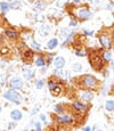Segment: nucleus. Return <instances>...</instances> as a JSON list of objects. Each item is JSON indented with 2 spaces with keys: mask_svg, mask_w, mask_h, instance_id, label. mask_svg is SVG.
<instances>
[{
  "mask_svg": "<svg viewBox=\"0 0 114 131\" xmlns=\"http://www.w3.org/2000/svg\"><path fill=\"white\" fill-rule=\"evenodd\" d=\"M10 84H12L13 88H15V89H21L23 87V81L22 79H20V78H13L12 81H10Z\"/></svg>",
  "mask_w": 114,
  "mask_h": 131,
  "instance_id": "39448f33",
  "label": "nucleus"
},
{
  "mask_svg": "<svg viewBox=\"0 0 114 131\" xmlns=\"http://www.w3.org/2000/svg\"><path fill=\"white\" fill-rule=\"evenodd\" d=\"M4 97H5L6 99H9L10 101H14L15 104H21L22 103V97H21V95L18 94L17 91H15L14 89H10V90H7L6 91V94L4 95Z\"/></svg>",
  "mask_w": 114,
  "mask_h": 131,
  "instance_id": "f03ea898",
  "label": "nucleus"
},
{
  "mask_svg": "<svg viewBox=\"0 0 114 131\" xmlns=\"http://www.w3.org/2000/svg\"><path fill=\"white\" fill-rule=\"evenodd\" d=\"M35 64H37V66L41 67V66H45V65H46V62L43 60V58H42V57H38L37 60H35Z\"/></svg>",
  "mask_w": 114,
  "mask_h": 131,
  "instance_id": "f3484780",
  "label": "nucleus"
},
{
  "mask_svg": "<svg viewBox=\"0 0 114 131\" xmlns=\"http://www.w3.org/2000/svg\"><path fill=\"white\" fill-rule=\"evenodd\" d=\"M113 124H114V122H113Z\"/></svg>",
  "mask_w": 114,
  "mask_h": 131,
  "instance_id": "58836bf2",
  "label": "nucleus"
},
{
  "mask_svg": "<svg viewBox=\"0 0 114 131\" xmlns=\"http://www.w3.org/2000/svg\"><path fill=\"white\" fill-rule=\"evenodd\" d=\"M41 120H42V121H46V116L45 115H41Z\"/></svg>",
  "mask_w": 114,
  "mask_h": 131,
  "instance_id": "72a5a7b5",
  "label": "nucleus"
},
{
  "mask_svg": "<svg viewBox=\"0 0 114 131\" xmlns=\"http://www.w3.org/2000/svg\"><path fill=\"white\" fill-rule=\"evenodd\" d=\"M43 83H45L43 80H39V81L37 82V88H38V89H41L42 87H43Z\"/></svg>",
  "mask_w": 114,
  "mask_h": 131,
  "instance_id": "5701e85b",
  "label": "nucleus"
},
{
  "mask_svg": "<svg viewBox=\"0 0 114 131\" xmlns=\"http://www.w3.org/2000/svg\"><path fill=\"white\" fill-rule=\"evenodd\" d=\"M97 86V80L91 75H84L81 79V87L86 89H91Z\"/></svg>",
  "mask_w": 114,
  "mask_h": 131,
  "instance_id": "f257e3e1",
  "label": "nucleus"
},
{
  "mask_svg": "<svg viewBox=\"0 0 114 131\" xmlns=\"http://www.w3.org/2000/svg\"><path fill=\"white\" fill-rule=\"evenodd\" d=\"M81 97L83 99H87V100H91V99L94 98V95L90 94V92H84V94L81 95Z\"/></svg>",
  "mask_w": 114,
  "mask_h": 131,
  "instance_id": "a211bd4d",
  "label": "nucleus"
},
{
  "mask_svg": "<svg viewBox=\"0 0 114 131\" xmlns=\"http://www.w3.org/2000/svg\"><path fill=\"white\" fill-rule=\"evenodd\" d=\"M72 70H73V71H75V72L82 71V65L79 64V63H74V64L72 65Z\"/></svg>",
  "mask_w": 114,
  "mask_h": 131,
  "instance_id": "6ab92c4d",
  "label": "nucleus"
},
{
  "mask_svg": "<svg viewBox=\"0 0 114 131\" xmlns=\"http://www.w3.org/2000/svg\"><path fill=\"white\" fill-rule=\"evenodd\" d=\"M81 0H73V3H75V4H79Z\"/></svg>",
  "mask_w": 114,
  "mask_h": 131,
  "instance_id": "c9c22d12",
  "label": "nucleus"
},
{
  "mask_svg": "<svg viewBox=\"0 0 114 131\" xmlns=\"http://www.w3.org/2000/svg\"><path fill=\"white\" fill-rule=\"evenodd\" d=\"M99 41L102 43V46L105 48V49H109L112 46V41L109 39V37L107 34H102L99 37Z\"/></svg>",
  "mask_w": 114,
  "mask_h": 131,
  "instance_id": "20e7f679",
  "label": "nucleus"
},
{
  "mask_svg": "<svg viewBox=\"0 0 114 131\" xmlns=\"http://www.w3.org/2000/svg\"><path fill=\"white\" fill-rule=\"evenodd\" d=\"M103 58H104L105 60H111L112 59V55L109 51H105L104 55H103Z\"/></svg>",
  "mask_w": 114,
  "mask_h": 131,
  "instance_id": "412c9836",
  "label": "nucleus"
},
{
  "mask_svg": "<svg viewBox=\"0 0 114 131\" xmlns=\"http://www.w3.org/2000/svg\"><path fill=\"white\" fill-rule=\"evenodd\" d=\"M57 45H58V40L56 39V38H52V39H50L49 41H48V48L49 49H55V48L57 47Z\"/></svg>",
  "mask_w": 114,
  "mask_h": 131,
  "instance_id": "9d476101",
  "label": "nucleus"
},
{
  "mask_svg": "<svg viewBox=\"0 0 114 131\" xmlns=\"http://www.w3.org/2000/svg\"><path fill=\"white\" fill-rule=\"evenodd\" d=\"M35 7H38L39 9H43V8H45V5H42V3H40V1H37V3H35Z\"/></svg>",
  "mask_w": 114,
  "mask_h": 131,
  "instance_id": "a878e982",
  "label": "nucleus"
},
{
  "mask_svg": "<svg viewBox=\"0 0 114 131\" xmlns=\"http://www.w3.org/2000/svg\"><path fill=\"white\" fill-rule=\"evenodd\" d=\"M0 112H1V107H0Z\"/></svg>",
  "mask_w": 114,
  "mask_h": 131,
  "instance_id": "4c0bfd02",
  "label": "nucleus"
},
{
  "mask_svg": "<svg viewBox=\"0 0 114 131\" xmlns=\"http://www.w3.org/2000/svg\"><path fill=\"white\" fill-rule=\"evenodd\" d=\"M58 121H60L61 123H71V122H73V119L71 116L64 115V116H60V117H58Z\"/></svg>",
  "mask_w": 114,
  "mask_h": 131,
  "instance_id": "9b49d317",
  "label": "nucleus"
},
{
  "mask_svg": "<svg viewBox=\"0 0 114 131\" xmlns=\"http://www.w3.org/2000/svg\"><path fill=\"white\" fill-rule=\"evenodd\" d=\"M9 6H10V8H12V9L17 10V9H20V8L22 7V3H21V1H18V0H16V1H13L12 4H9Z\"/></svg>",
  "mask_w": 114,
  "mask_h": 131,
  "instance_id": "4468645a",
  "label": "nucleus"
},
{
  "mask_svg": "<svg viewBox=\"0 0 114 131\" xmlns=\"http://www.w3.org/2000/svg\"><path fill=\"white\" fill-rule=\"evenodd\" d=\"M39 34L41 35V37H46V35H48V34H49V26L46 25V24H43L41 27H40Z\"/></svg>",
  "mask_w": 114,
  "mask_h": 131,
  "instance_id": "6e6552de",
  "label": "nucleus"
},
{
  "mask_svg": "<svg viewBox=\"0 0 114 131\" xmlns=\"http://www.w3.org/2000/svg\"><path fill=\"white\" fill-rule=\"evenodd\" d=\"M8 51H9V50H8V48H3V49H1V50H0V52H1V54H7V52Z\"/></svg>",
  "mask_w": 114,
  "mask_h": 131,
  "instance_id": "bb28decb",
  "label": "nucleus"
},
{
  "mask_svg": "<svg viewBox=\"0 0 114 131\" xmlns=\"http://www.w3.org/2000/svg\"><path fill=\"white\" fill-rule=\"evenodd\" d=\"M77 55L78 56H86V52L84 51H77Z\"/></svg>",
  "mask_w": 114,
  "mask_h": 131,
  "instance_id": "c85d7f7f",
  "label": "nucleus"
},
{
  "mask_svg": "<svg viewBox=\"0 0 114 131\" xmlns=\"http://www.w3.org/2000/svg\"><path fill=\"white\" fill-rule=\"evenodd\" d=\"M51 91H52V94H54V96H58L60 92H61V88L60 87H56L54 90H51Z\"/></svg>",
  "mask_w": 114,
  "mask_h": 131,
  "instance_id": "4be33fe9",
  "label": "nucleus"
},
{
  "mask_svg": "<svg viewBox=\"0 0 114 131\" xmlns=\"http://www.w3.org/2000/svg\"><path fill=\"white\" fill-rule=\"evenodd\" d=\"M77 24H78V22H77V20L75 18H71V22H70V26H77Z\"/></svg>",
  "mask_w": 114,
  "mask_h": 131,
  "instance_id": "b1692460",
  "label": "nucleus"
},
{
  "mask_svg": "<svg viewBox=\"0 0 114 131\" xmlns=\"http://www.w3.org/2000/svg\"><path fill=\"white\" fill-rule=\"evenodd\" d=\"M84 33H86L87 35H92V34H94V32L90 31V30H84Z\"/></svg>",
  "mask_w": 114,
  "mask_h": 131,
  "instance_id": "cd10ccee",
  "label": "nucleus"
},
{
  "mask_svg": "<svg viewBox=\"0 0 114 131\" xmlns=\"http://www.w3.org/2000/svg\"><path fill=\"white\" fill-rule=\"evenodd\" d=\"M6 35H7L9 39H16L18 37V33L14 30H7L6 31Z\"/></svg>",
  "mask_w": 114,
  "mask_h": 131,
  "instance_id": "ddd939ff",
  "label": "nucleus"
},
{
  "mask_svg": "<svg viewBox=\"0 0 114 131\" xmlns=\"http://www.w3.org/2000/svg\"><path fill=\"white\" fill-rule=\"evenodd\" d=\"M37 112H38V107H35V108L32 111V113H31V115H34V114L37 113Z\"/></svg>",
  "mask_w": 114,
  "mask_h": 131,
  "instance_id": "2f4dec72",
  "label": "nucleus"
},
{
  "mask_svg": "<svg viewBox=\"0 0 114 131\" xmlns=\"http://www.w3.org/2000/svg\"><path fill=\"white\" fill-rule=\"evenodd\" d=\"M96 129H97V126H95V130H96ZM96 131H102V130H100V129H98V130H96Z\"/></svg>",
  "mask_w": 114,
  "mask_h": 131,
  "instance_id": "e433bc0d",
  "label": "nucleus"
},
{
  "mask_svg": "<svg viewBox=\"0 0 114 131\" xmlns=\"http://www.w3.org/2000/svg\"><path fill=\"white\" fill-rule=\"evenodd\" d=\"M77 15L80 20H88L92 15V13L89 12L88 9H86V8H80V9L77 10Z\"/></svg>",
  "mask_w": 114,
  "mask_h": 131,
  "instance_id": "7ed1b4c3",
  "label": "nucleus"
},
{
  "mask_svg": "<svg viewBox=\"0 0 114 131\" xmlns=\"http://www.w3.org/2000/svg\"><path fill=\"white\" fill-rule=\"evenodd\" d=\"M105 108L107 111H114V100H108L106 101V104H105Z\"/></svg>",
  "mask_w": 114,
  "mask_h": 131,
  "instance_id": "dca6fc26",
  "label": "nucleus"
},
{
  "mask_svg": "<svg viewBox=\"0 0 114 131\" xmlns=\"http://www.w3.org/2000/svg\"><path fill=\"white\" fill-rule=\"evenodd\" d=\"M35 131H41V129H40V123H37V129H35Z\"/></svg>",
  "mask_w": 114,
  "mask_h": 131,
  "instance_id": "473e14b6",
  "label": "nucleus"
},
{
  "mask_svg": "<svg viewBox=\"0 0 114 131\" xmlns=\"http://www.w3.org/2000/svg\"><path fill=\"white\" fill-rule=\"evenodd\" d=\"M23 73H24V77L26 80H30L31 78L34 75V71H32V70H30L29 67H25L24 70H23Z\"/></svg>",
  "mask_w": 114,
  "mask_h": 131,
  "instance_id": "1a4fd4ad",
  "label": "nucleus"
},
{
  "mask_svg": "<svg viewBox=\"0 0 114 131\" xmlns=\"http://www.w3.org/2000/svg\"><path fill=\"white\" fill-rule=\"evenodd\" d=\"M54 64H55V67H56L57 70H62L63 67H64V65H65V59L61 56L56 57V58H55Z\"/></svg>",
  "mask_w": 114,
  "mask_h": 131,
  "instance_id": "423d86ee",
  "label": "nucleus"
},
{
  "mask_svg": "<svg viewBox=\"0 0 114 131\" xmlns=\"http://www.w3.org/2000/svg\"><path fill=\"white\" fill-rule=\"evenodd\" d=\"M24 57H25V58H32V57H33V52L31 51V50H29V49H25Z\"/></svg>",
  "mask_w": 114,
  "mask_h": 131,
  "instance_id": "aec40b11",
  "label": "nucleus"
},
{
  "mask_svg": "<svg viewBox=\"0 0 114 131\" xmlns=\"http://www.w3.org/2000/svg\"><path fill=\"white\" fill-rule=\"evenodd\" d=\"M9 8H10V6H9V4H7V3H0V9H1V13H7L8 10H9Z\"/></svg>",
  "mask_w": 114,
  "mask_h": 131,
  "instance_id": "2eb2a0df",
  "label": "nucleus"
},
{
  "mask_svg": "<svg viewBox=\"0 0 114 131\" xmlns=\"http://www.w3.org/2000/svg\"><path fill=\"white\" fill-rule=\"evenodd\" d=\"M83 131H90V128H89V126H87V128H84Z\"/></svg>",
  "mask_w": 114,
  "mask_h": 131,
  "instance_id": "f704fd0d",
  "label": "nucleus"
},
{
  "mask_svg": "<svg viewBox=\"0 0 114 131\" xmlns=\"http://www.w3.org/2000/svg\"><path fill=\"white\" fill-rule=\"evenodd\" d=\"M55 109H56L58 113H61V112H62V108H61V106H56V107H55Z\"/></svg>",
  "mask_w": 114,
  "mask_h": 131,
  "instance_id": "c756f323",
  "label": "nucleus"
},
{
  "mask_svg": "<svg viewBox=\"0 0 114 131\" xmlns=\"http://www.w3.org/2000/svg\"><path fill=\"white\" fill-rule=\"evenodd\" d=\"M33 47H34V48H37V49H40V45L35 43V42H33Z\"/></svg>",
  "mask_w": 114,
  "mask_h": 131,
  "instance_id": "7c9ffc66",
  "label": "nucleus"
},
{
  "mask_svg": "<svg viewBox=\"0 0 114 131\" xmlns=\"http://www.w3.org/2000/svg\"><path fill=\"white\" fill-rule=\"evenodd\" d=\"M73 107L79 112H84L87 109V106L84 104H82V103H80V101H74V103H73Z\"/></svg>",
  "mask_w": 114,
  "mask_h": 131,
  "instance_id": "0eeeda50",
  "label": "nucleus"
},
{
  "mask_svg": "<svg viewBox=\"0 0 114 131\" xmlns=\"http://www.w3.org/2000/svg\"><path fill=\"white\" fill-rule=\"evenodd\" d=\"M10 116H12L13 120H15V121H18V120L22 119V113L20 111H13L10 113Z\"/></svg>",
  "mask_w": 114,
  "mask_h": 131,
  "instance_id": "f8f14e48",
  "label": "nucleus"
},
{
  "mask_svg": "<svg viewBox=\"0 0 114 131\" xmlns=\"http://www.w3.org/2000/svg\"><path fill=\"white\" fill-rule=\"evenodd\" d=\"M56 87H57V86H56V83H55L54 81H49V89H50V90H54Z\"/></svg>",
  "mask_w": 114,
  "mask_h": 131,
  "instance_id": "393cba45",
  "label": "nucleus"
}]
</instances>
